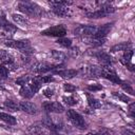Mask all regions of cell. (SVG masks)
Masks as SVG:
<instances>
[{"label": "cell", "mask_w": 135, "mask_h": 135, "mask_svg": "<svg viewBox=\"0 0 135 135\" xmlns=\"http://www.w3.org/2000/svg\"><path fill=\"white\" fill-rule=\"evenodd\" d=\"M51 56L52 58H54L57 61H63L65 59V54L61 51H57V50H53L51 51Z\"/></svg>", "instance_id": "obj_25"}, {"label": "cell", "mask_w": 135, "mask_h": 135, "mask_svg": "<svg viewBox=\"0 0 135 135\" xmlns=\"http://www.w3.org/2000/svg\"><path fill=\"white\" fill-rule=\"evenodd\" d=\"M114 12H115V7H113L110 3H103L97 11L86 13V16L89 18H103Z\"/></svg>", "instance_id": "obj_5"}, {"label": "cell", "mask_w": 135, "mask_h": 135, "mask_svg": "<svg viewBox=\"0 0 135 135\" xmlns=\"http://www.w3.org/2000/svg\"><path fill=\"white\" fill-rule=\"evenodd\" d=\"M4 44L11 49H16L21 51L24 54H28L32 51V46H31V42L28 40H6L4 42Z\"/></svg>", "instance_id": "obj_2"}, {"label": "cell", "mask_w": 135, "mask_h": 135, "mask_svg": "<svg viewBox=\"0 0 135 135\" xmlns=\"http://www.w3.org/2000/svg\"><path fill=\"white\" fill-rule=\"evenodd\" d=\"M66 117H68V120H69L74 127H76V128H78V129H81V130H83V129L86 128V122H85V120H84L83 117H82L79 113H77L76 111H74V110H68V112H66Z\"/></svg>", "instance_id": "obj_3"}, {"label": "cell", "mask_w": 135, "mask_h": 135, "mask_svg": "<svg viewBox=\"0 0 135 135\" xmlns=\"http://www.w3.org/2000/svg\"><path fill=\"white\" fill-rule=\"evenodd\" d=\"M120 85H121V88H122L127 93H130L131 95H134V91H133V88L131 86V84L121 81V82H120Z\"/></svg>", "instance_id": "obj_35"}, {"label": "cell", "mask_w": 135, "mask_h": 135, "mask_svg": "<svg viewBox=\"0 0 135 135\" xmlns=\"http://www.w3.org/2000/svg\"><path fill=\"white\" fill-rule=\"evenodd\" d=\"M63 89H64V91L68 92V93H72V92H75V91H76V86H74V85L71 84V83H64Z\"/></svg>", "instance_id": "obj_37"}, {"label": "cell", "mask_w": 135, "mask_h": 135, "mask_svg": "<svg viewBox=\"0 0 135 135\" xmlns=\"http://www.w3.org/2000/svg\"><path fill=\"white\" fill-rule=\"evenodd\" d=\"M47 135H62V134H59V133H57V132H50Z\"/></svg>", "instance_id": "obj_42"}, {"label": "cell", "mask_w": 135, "mask_h": 135, "mask_svg": "<svg viewBox=\"0 0 135 135\" xmlns=\"http://www.w3.org/2000/svg\"><path fill=\"white\" fill-rule=\"evenodd\" d=\"M113 95L116 97V98H118L120 101H122V102H126V103H128L129 101H130V98L127 96V95H124V94H122V93H117V92H113Z\"/></svg>", "instance_id": "obj_33"}, {"label": "cell", "mask_w": 135, "mask_h": 135, "mask_svg": "<svg viewBox=\"0 0 135 135\" xmlns=\"http://www.w3.org/2000/svg\"><path fill=\"white\" fill-rule=\"evenodd\" d=\"M12 18H13V20H14L17 24H20V25H26V24H28V20H27L24 16H22V15L13 14V15H12Z\"/></svg>", "instance_id": "obj_23"}, {"label": "cell", "mask_w": 135, "mask_h": 135, "mask_svg": "<svg viewBox=\"0 0 135 135\" xmlns=\"http://www.w3.org/2000/svg\"><path fill=\"white\" fill-rule=\"evenodd\" d=\"M54 73L59 75L60 77H62L64 79H71V78L75 77L78 72L76 70H73V69H64V70H57Z\"/></svg>", "instance_id": "obj_18"}, {"label": "cell", "mask_w": 135, "mask_h": 135, "mask_svg": "<svg viewBox=\"0 0 135 135\" xmlns=\"http://www.w3.org/2000/svg\"><path fill=\"white\" fill-rule=\"evenodd\" d=\"M50 4L52 6H69L72 4L71 1H50Z\"/></svg>", "instance_id": "obj_34"}, {"label": "cell", "mask_w": 135, "mask_h": 135, "mask_svg": "<svg viewBox=\"0 0 135 135\" xmlns=\"http://www.w3.org/2000/svg\"><path fill=\"white\" fill-rule=\"evenodd\" d=\"M133 54H134V52H133V50H132V49L127 50V51L124 52V54H123L122 58L120 59V61L122 62V64H124V65H126L130 71H134V65H133V63L131 62L132 57H133Z\"/></svg>", "instance_id": "obj_17"}, {"label": "cell", "mask_w": 135, "mask_h": 135, "mask_svg": "<svg viewBox=\"0 0 135 135\" xmlns=\"http://www.w3.org/2000/svg\"><path fill=\"white\" fill-rule=\"evenodd\" d=\"M43 109L47 113H62L64 111V108L61 103L57 101H47L43 103Z\"/></svg>", "instance_id": "obj_11"}, {"label": "cell", "mask_w": 135, "mask_h": 135, "mask_svg": "<svg viewBox=\"0 0 135 135\" xmlns=\"http://www.w3.org/2000/svg\"><path fill=\"white\" fill-rule=\"evenodd\" d=\"M53 12L59 17H68L70 15L68 6H53Z\"/></svg>", "instance_id": "obj_21"}, {"label": "cell", "mask_w": 135, "mask_h": 135, "mask_svg": "<svg viewBox=\"0 0 135 135\" xmlns=\"http://www.w3.org/2000/svg\"><path fill=\"white\" fill-rule=\"evenodd\" d=\"M63 101L68 104V105H75L77 104V98H75L74 96H63Z\"/></svg>", "instance_id": "obj_31"}, {"label": "cell", "mask_w": 135, "mask_h": 135, "mask_svg": "<svg viewBox=\"0 0 135 135\" xmlns=\"http://www.w3.org/2000/svg\"><path fill=\"white\" fill-rule=\"evenodd\" d=\"M88 89H89L90 91H98V90L101 89V86H100V85H89Z\"/></svg>", "instance_id": "obj_39"}, {"label": "cell", "mask_w": 135, "mask_h": 135, "mask_svg": "<svg viewBox=\"0 0 135 135\" xmlns=\"http://www.w3.org/2000/svg\"><path fill=\"white\" fill-rule=\"evenodd\" d=\"M0 30L5 34H13L16 31V26L9 23L3 14H0Z\"/></svg>", "instance_id": "obj_13"}, {"label": "cell", "mask_w": 135, "mask_h": 135, "mask_svg": "<svg viewBox=\"0 0 135 135\" xmlns=\"http://www.w3.org/2000/svg\"><path fill=\"white\" fill-rule=\"evenodd\" d=\"M31 80V77L30 76H21V77H19L18 79H16V84H19V85H25V84H27L28 83V81Z\"/></svg>", "instance_id": "obj_32"}, {"label": "cell", "mask_w": 135, "mask_h": 135, "mask_svg": "<svg viewBox=\"0 0 135 135\" xmlns=\"http://www.w3.org/2000/svg\"><path fill=\"white\" fill-rule=\"evenodd\" d=\"M97 32L95 25H79L74 30V34L77 36H94Z\"/></svg>", "instance_id": "obj_9"}, {"label": "cell", "mask_w": 135, "mask_h": 135, "mask_svg": "<svg viewBox=\"0 0 135 135\" xmlns=\"http://www.w3.org/2000/svg\"><path fill=\"white\" fill-rule=\"evenodd\" d=\"M19 107H20V110L27 113V114H31V115H35L38 113V108L35 103L31 102V101H21L19 103Z\"/></svg>", "instance_id": "obj_14"}, {"label": "cell", "mask_w": 135, "mask_h": 135, "mask_svg": "<svg viewBox=\"0 0 135 135\" xmlns=\"http://www.w3.org/2000/svg\"><path fill=\"white\" fill-rule=\"evenodd\" d=\"M133 108H134V103H131L130 104V112H131L132 116H134V110H133Z\"/></svg>", "instance_id": "obj_41"}, {"label": "cell", "mask_w": 135, "mask_h": 135, "mask_svg": "<svg viewBox=\"0 0 135 135\" xmlns=\"http://www.w3.org/2000/svg\"><path fill=\"white\" fill-rule=\"evenodd\" d=\"M86 41H89L86 43H90L93 46H100L105 42V38H95V37H93V38H91Z\"/></svg>", "instance_id": "obj_28"}, {"label": "cell", "mask_w": 135, "mask_h": 135, "mask_svg": "<svg viewBox=\"0 0 135 135\" xmlns=\"http://www.w3.org/2000/svg\"><path fill=\"white\" fill-rule=\"evenodd\" d=\"M132 47V43L130 41L128 42H121V43H118L114 46H112L111 49V52L112 53H116V52H120V51H127V50H130Z\"/></svg>", "instance_id": "obj_20"}, {"label": "cell", "mask_w": 135, "mask_h": 135, "mask_svg": "<svg viewBox=\"0 0 135 135\" xmlns=\"http://www.w3.org/2000/svg\"><path fill=\"white\" fill-rule=\"evenodd\" d=\"M0 60L2 61V64L5 65L6 68L12 69V70H16V66H15V63H14V59L6 51L0 50Z\"/></svg>", "instance_id": "obj_12"}, {"label": "cell", "mask_w": 135, "mask_h": 135, "mask_svg": "<svg viewBox=\"0 0 135 135\" xmlns=\"http://www.w3.org/2000/svg\"><path fill=\"white\" fill-rule=\"evenodd\" d=\"M17 7L21 13H23L27 16H38L41 14V7L34 2L21 1L18 3Z\"/></svg>", "instance_id": "obj_1"}, {"label": "cell", "mask_w": 135, "mask_h": 135, "mask_svg": "<svg viewBox=\"0 0 135 135\" xmlns=\"http://www.w3.org/2000/svg\"><path fill=\"white\" fill-rule=\"evenodd\" d=\"M0 119L8 124H16V118L7 113H3V112H0Z\"/></svg>", "instance_id": "obj_22"}, {"label": "cell", "mask_w": 135, "mask_h": 135, "mask_svg": "<svg viewBox=\"0 0 135 135\" xmlns=\"http://www.w3.org/2000/svg\"><path fill=\"white\" fill-rule=\"evenodd\" d=\"M112 25H113V23H107V24H104L100 27H97V32L93 37H95V38H105L108 33L112 28Z\"/></svg>", "instance_id": "obj_19"}, {"label": "cell", "mask_w": 135, "mask_h": 135, "mask_svg": "<svg viewBox=\"0 0 135 135\" xmlns=\"http://www.w3.org/2000/svg\"><path fill=\"white\" fill-rule=\"evenodd\" d=\"M93 135H104L103 133H96V134H93Z\"/></svg>", "instance_id": "obj_43"}, {"label": "cell", "mask_w": 135, "mask_h": 135, "mask_svg": "<svg viewBox=\"0 0 135 135\" xmlns=\"http://www.w3.org/2000/svg\"><path fill=\"white\" fill-rule=\"evenodd\" d=\"M101 77L114 82V83H120L121 80L117 76L116 72L113 70L111 65H102L101 66Z\"/></svg>", "instance_id": "obj_7"}, {"label": "cell", "mask_w": 135, "mask_h": 135, "mask_svg": "<svg viewBox=\"0 0 135 135\" xmlns=\"http://www.w3.org/2000/svg\"><path fill=\"white\" fill-rule=\"evenodd\" d=\"M4 107L6 109H8L9 111H19L20 110V107H19V103H17L16 101L14 100H5L4 101Z\"/></svg>", "instance_id": "obj_24"}, {"label": "cell", "mask_w": 135, "mask_h": 135, "mask_svg": "<svg viewBox=\"0 0 135 135\" xmlns=\"http://www.w3.org/2000/svg\"><path fill=\"white\" fill-rule=\"evenodd\" d=\"M57 43L60 44L61 46L63 47H70L72 45V40L70 38H64V37H61L57 40Z\"/></svg>", "instance_id": "obj_30"}, {"label": "cell", "mask_w": 135, "mask_h": 135, "mask_svg": "<svg viewBox=\"0 0 135 135\" xmlns=\"http://www.w3.org/2000/svg\"><path fill=\"white\" fill-rule=\"evenodd\" d=\"M86 135H93V134H86Z\"/></svg>", "instance_id": "obj_44"}, {"label": "cell", "mask_w": 135, "mask_h": 135, "mask_svg": "<svg viewBox=\"0 0 135 135\" xmlns=\"http://www.w3.org/2000/svg\"><path fill=\"white\" fill-rule=\"evenodd\" d=\"M89 75L92 77H101V66L92 65L89 68Z\"/></svg>", "instance_id": "obj_26"}, {"label": "cell", "mask_w": 135, "mask_h": 135, "mask_svg": "<svg viewBox=\"0 0 135 135\" xmlns=\"http://www.w3.org/2000/svg\"><path fill=\"white\" fill-rule=\"evenodd\" d=\"M42 123L47 130H51L52 132H57L63 129V122L60 119L51 116H45L42 120Z\"/></svg>", "instance_id": "obj_6"}, {"label": "cell", "mask_w": 135, "mask_h": 135, "mask_svg": "<svg viewBox=\"0 0 135 135\" xmlns=\"http://www.w3.org/2000/svg\"><path fill=\"white\" fill-rule=\"evenodd\" d=\"M34 80L39 82L40 84H42V83H49V82L53 81L54 78L52 76H37V77L34 78Z\"/></svg>", "instance_id": "obj_29"}, {"label": "cell", "mask_w": 135, "mask_h": 135, "mask_svg": "<svg viewBox=\"0 0 135 135\" xmlns=\"http://www.w3.org/2000/svg\"><path fill=\"white\" fill-rule=\"evenodd\" d=\"M8 76V69L3 65V64H0V77L1 78H7Z\"/></svg>", "instance_id": "obj_36"}, {"label": "cell", "mask_w": 135, "mask_h": 135, "mask_svg": "<svg viewBox=\"0 0 135 135\" xmlns=\"http://www.w3.org/2000/svg\"><path fill=\"white\" fill-rule=\"evenodd\" d=\"M43 95L45 96V97H52L53 95H54V91H53V89H51V88H46L44 91H43Z\"/></svg>", "instance_id": "obj_38"}, {"label": "cell", "mask_w": 135, "mask_h": 135, "mask_svg": "<svg viewBox=\"0 0 135 135\" xmlns=\"http://www.w3.org/2000/svg\"><path fill=\"white\" fill-rule=\"evenodd\" d=\"M77 50H78L77 47H74V49H72V50L70 51V52H71V54H72V56H76V55H77V53H78V52H77Z\"/></svg>", "instance_id": "obj_40"}, {"label": "cell", "mask_w": 135, "mask_h": 135, "mask_svg": "<svg viewBox=\"0 0 135 135\" xmlns=\"http://www.w3.org/2000/svg\"><path fill=\"white\" fill-rule=\"evenodd\" d=\"M94 56L96 57V59H98V61H99L102 65H111V64L113 63L112 57H111L108 53H105V52H101V51L96 52V53L94 54Z\"/></svg>", "instance_id": "obj_16"}, {"label": "cell", "mask_w": 135, "mask_h": 135, "mask_svg": "<svg viewBox=\"0 0 135 135\" xmlns=\"http://www.w3.org/2000/svg\"><path fill=\"white\" fill-rule=\"evenodd\" d=\"M28 132L32 135H47V129L43 126V123H35L28 127Z\"/></svg>", "instance_id": "obj_15"}, {"label": "cell", "mask_w": 135, "mask_h": 135, "mask_svg": "<svg viewBox=\"0 0 135 135\" xmlns=\"http://www.w3.org/2000/svg\"><path fill=\"white\" fill-rule=\"evenodd\" d=\"M40 88H41V84L33 79L32 83H27L25 85H22L20 91H19V93L24 98H31L40 90Z\"/></svg>", "instance_id": "obj_4"}, {"label": "cell", "mask_w": 135, "mask_h": 135, "mask_svg": "<svg viewBox=\"0 0 135 135\" xmlns=\"http://www.w3.org/2000/svg\"><path fill=\"white\" fill-rule=\"evenodd\" d=\"M66 34V28L63 25H55V26H51L44 31L41 32V35L44 36H53V37H63Z\"/></svg>", "instance_id": "obj_8"}, {"label": "cell", "mask_w": 135, "mask_h": 135, "mask_svg": "<svg viewBox=\"0 0 135 135\" xmlns=\"http://www.w3.org/2000/svg\"><path fill=\"white\" fill-rule=\"evenodd\" d=\"M55 69H58V65H53L51 63H47V62H37L33 65V71L35 73H39V74H43V73H46V72H50V71H53Z\"/></svg>", "instance_id": "obj_10"}, {"label": "cell", "mask_w": 135, "mask_h": 135, "mask_svg": "<svg viewBox=\"0 0 135 135\" xmlns=\"http://www.w3.org/2000/svg\"><path fill=\"white\" fill-rule=\"evenodd\" d=\"M88 103L92 109H99L101 107V102L92 96H88Z\"/></svg>", "instance_id": "obj_27"}]
</instances>
